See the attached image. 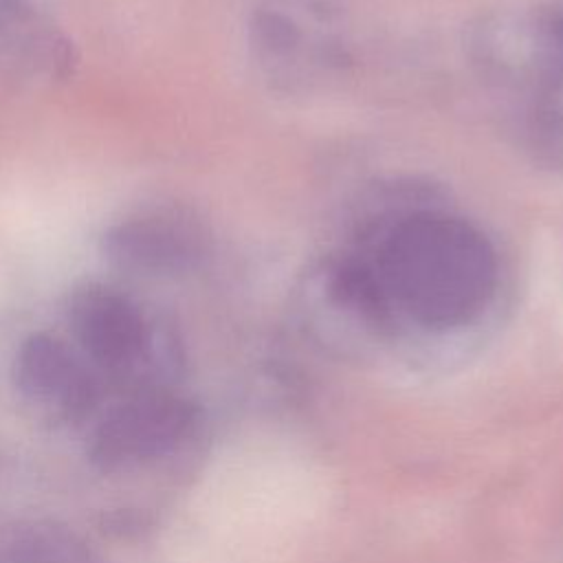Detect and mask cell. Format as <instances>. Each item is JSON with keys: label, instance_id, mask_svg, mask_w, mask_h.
Segmentation results:
<instances>
[{"label": "cell", "instance_id": "5", "mask_svg": "<svg viewBox=\"0 0 563 563\" xmlns=\"http://www.w3.org/2000/svg\"><path fill=\"white\" fill-rule=\"evenodd\" d=\"M2 563H103L73 530L51 523H20L0 545Z\"/></svg>", "mask_w": 563, "mask_h": 563}, {"label": "cell", "instance_id": "3", "mask_svg": "<svg viewBox=\"0 0 563 563\" xmlns=\"http://www.w3.org/2000/svg\"><path fill=\"white\" fill-rule=\"evenodd\" d=\"M13 378L26 398L55 405L66 416L84 413L95 398L90 374H86L59 339L42 332L20 345Z\"/></svg>", "mask_w": 563, "mask_h": 563}, {"label": "cell", "instance_id": "4", "mask_svg": "<svg viewBox=\"0 0 563 563\" xmlns=\"http://www.w3.org/2000/svg\"><path fill=\"white\" fill-rule=\"evenodd\" d=\"M103 255L130 273L178 271L191 257V233L172 213H139L101 235Z\"/></svg>", "mask_w": 563, "mask_h": 563}, {"label": "cell", "instance_id": "6", "mask_svg": "<svg viewBox=\"0 0 563 563\" xmlns=\"http://www.w3.org/2000/svg\"><path fill=\"white\" fill-rule=\"evenodd\" d=\"M4 26H7V22H4V20H2V15H0V33L4 31Z\"/></svg>", "mask_w": 563, "mask_h": 563}, {"label": "cell", "instance_id": "2", "mask_svg": "<svg viewBox=\"0 0 563 563\" xmlns=\"http://www.w3.org/2000/svg\"><path fill=\"white\" fill-rule=\"evenodd\" d=\"M70 328L81 347L103 367L134 363L150 343L141 310L121 292L88 284L70 299Z\"/></svg>", "mask_w": 563, "mask_h": 563}, {"label": "cell", "instance_id": "1", "mask_svg": "<svg viewBox=\"0 0 563 563\" xmlns=\"http://www.w3.org/2000/svg\"><path fill=\"white\" fill-rule=\"evenodd\" d=\"M194 409L167 394H145L112 409L95 429L90 462L101 471H119L172 451L187 433Z\"/></svg>", "mask_w": 563, "mask_h": 563}]
</instances>
